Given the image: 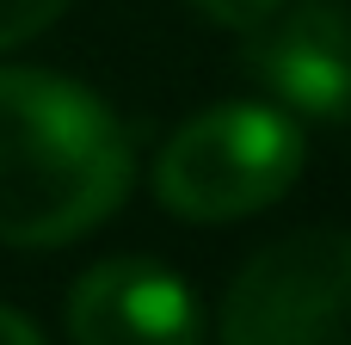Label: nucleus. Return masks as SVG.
I'll list each match as a JSON object with an SVG mask.
<instances>
[{"mask_svg":"<svg viewBox=\"0 0 351 345\" xmlns=\"http://www.w3.org/2000/svg\"><path fill=\"white\" fill-rule=\"evenodd\" d=\"M74 0H0V49H19L31 37H43Z\"/></svg>","mask_w":351,"mask_h":345,"instance_id":"6","label":"nucleus"},{"mask_svg":"<svg viewBox=\"0 0 351 345\" xmlns=\"http://www.w3.org/2000/svg\"><path fill=\"white\" fill-rule=\"evenodd\" d=\"M247 74L290 111L315 123H351V6L346 0H284L247 31Z\"/></svg>","mask_w":351,"mask_h":345,"instance_id":"4","label":"nucleus"},{"mask_svg":"<svg viewBox=\"0 0 351 345\" xmlns=\"http://www.w3.org/2000/svg\"><path fill=\"white\" fill-rule=\"evenodd\" d=\"M308 142L302 117L284 105H210L185 117L160 160H154V198L179 222H241L253 210H271L302 179Z\"/></svg>","mask_w":351,"mask_h":345,"instance_id":"2","label":"nucleus"},{"mask_svg":"<svg viewBox=\"0 0 351 345\" xmlns=\"http://www.w3.org/2000/svg\"><path fill=\"white\" fill-rule=\"evenodd\" d=\"M74 345H204V309L191 284L142 253L99 259L68 290Z\"/></svg>","mask_w":351,"mask_h":345,"instance_id":"5","label":"nucleus"},{"mask_svg":"<svg viewBox=\"0 0 351 345\" xmlns=\"http://www.w3.org/2000/svg\"><path fill=\"white\" fill-rule=\"evenodd\" d=\"M191 6H197L204 19H216L222 31H241V37H247L253 25H265V19H271L284 0H191Z\"/></svg>","mask_w":351,"mask_h":345,"instance_id":"7","label":"nucleus"},{"mask_svg":"<svg viewBox=\"0 0 351 345\" xmlns=\"http://www.w3.org/2000/svg\"><path fill=\"white\" fill-rule=\"evenodd\" d=\"M0 345H43V333H37L19 309H6V302H0Z\"/></svg>","mask_w":351,"mask_h":345,"instance_id":"8","label":"nucleus"},{"mask_svg":"<svg viewBox=\"0 0 351 345\" xmlns=\"http://www.w3.org/2000/svg\"><path fill=\"white\" fill-rule=\"evenodd\" d=\"M136 185L123 117L49 68H0V241L68 247L93 235Z\"/></svg>","mask_w":351,"mask_h":345,"instance_id":"1","label":"nucleus"},{"mask_svg":"<svg viewBox=\"0 0 351 345\" xmlns=\"http://www.w3.org/2000/svg\"><path fill=\"white\" fill-rule=\"evenodd\" d=\"M222 345H351V235L302 228L259 247L228 296Z\"/></svg>","mask_w":351,"mask_h":345,"instance_id":"3","label":"nucleus"}]
</instances>
